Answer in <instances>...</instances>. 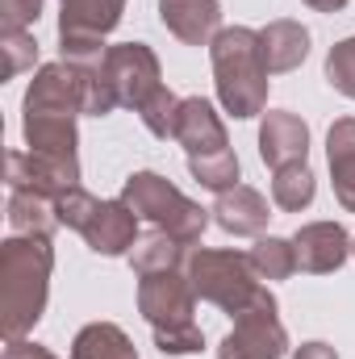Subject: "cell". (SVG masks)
I'll return each instance as SVG.
<instances>
[{
  "label": "cell",
  "mask_w": 355,
  "mask_h": 359,
  "mask_svg": "<svg viewBox=\"0 0 355 359\" xmlns=\"http://www.w3.org/2000/svg\"><path fill=\"white\" fill-rule=\"evenodd\" d=\"M213 63H217V92L226 100V109L234 117H251L264 104V63H260V46L251 29H226L213 46Z\"/></svg>",
  "instance_id": "obj_1"
},
{
  "label": "cell",
  "mask_w": 355,
  "mask_h": 359,
  "mask_svg": "<svg viewBox=\"0 0 355 359\" xmlns=\"http://www.w3.org/2000/svg\"><path fill=\"white\" fill-rule=\"evenodd\" d=\"M46 268H51V251L46 238L38 243H8L4 247V301H8V334L17 339L29 322H38L42 297H46Z\"/></svg>",
  "instance_id": "obj_2"
},
{
  "label": "cell",
  "mask_w": 355,
  "mask_h": 359,
  "mask_svg": "<svg viewBox=\"0 0 355 359\" xmlns=\"http://www.w3.org/2000/svg\"><path fill=\"white\" fill-rule=\"evenodd\" d=\"M59 222L84 230L92 251H105V255H121L134 243V213L126 205H117V201L96 205L76 188H67V196H59Z\"/></svg>",
  "instance_id": "obj_3"
},
{
  "label": "cell",
  "mask_w": 355,
  "mask_h": 359,
  "mask_svg": "<svg viewBox=\"0 0 355 359\" xmlns=\"http://www.w3.org/2000/svg\"><path fill=\"white\" fill-rule=\"evenodd\" d=\"M126 205L138 209V213H147L151 222L168 226L176 238H196V234L205 230V209L188 205L176 188H168L163 180L151 176V172H142V176L130 180V188H126Z\"/></svg>",
  "instance_id": "obj_4"
},
{
  "label": "cell",
  "mask_w": 355,
  "mask_h": 359,
  "mask_svg": "<svg viewBox=\"0 0 355 359\" xmlns=\"http://www.w3.org/2000/svg\"><path fill=\"white\" fill-rule=\"evenodd\" d=\"M251 259L243 255H196L192 259V280L196 292H205L209 301L243 313L247 301H260V288L251 284Z\"/></svg>",
  "instance_id": "obj_5"
},
{
  "label": "cell",
  "mask_w": 355,
  "mask_h": 359,
  "mask_svg": "<svg viewBox=\"0 0 355 359\" xmlns=\"http://www.w3.org/2000/svg\"><path fill=\"white\" fill-rule=\"evenodd\" d=\"M284 351V330L272 318V297H260L255 309H243V322L222 343V359H276Z\"/></svg>",
  "instance_id": "obj_6"
},
{
  "label": "cell",
  "mask_w": 355,
  "mask_h": 359,
  "mask_svg": "<svg viewBox=\"0 0 355 359\" xmlns=\"http://www.w3.org/2000/svg\"><path fill=\"white\" fill-rule=\"evenodd\" d=\"M264 159L276 163V168H288V163H301L305 159V126L288 113H276L267 117L264 126Z\"/></svg>",
  "instance_id": "obj_7"
},
{
  "label": "cell",
  "mask_w": 355,
  "mask_h": 359,
  "mask_svg": "<svg viewBox=\"0 0 355 359\" xmlns=\"http://www.w3.org/2000/svg\"><path fill=\"white\" fill-rule=\"evenodd\" d=\"M163 25H172L184 42H205V34L217 25V0H159Z\"/></svg>",
  "instance_id": "obj_8"
},
{
  "label": "cell",
  "mask_w": 355,
  "mask_h": 359,
  "mask_svg": "<svg viewBox=\"0 0 355 359\" xmlns=\"http://www.w3.org/2000/svg\"><path fill=\"white\" fill-rule=\"evenodd\" d=\"M297 259L301 268L309 271H330L343 264V247H347V234L339 226H309L305 234H297Z\"/></svg>",
  "instance_id": "obj_9"
},
{
  "label": "cell",
  "mask_w": 355,
  "mask_h": 359,
  "mask_svg": "<svg viewBox=\"0 0 355 359\" xmlns=\"http://www.w3.org/2000/svg\"><path fill=\"white\" fill-rule=\"evenodd\" d=\"M330 168H335L339 201L355 209V121H339L330 130Z\"/></svg>",
  "instance_id": "obj_10"
},
{
  "label": "cell",
  "mask_w": 355,
  "mask_h": 359,
  "mask_svg": "<svg viewBox=\"0 0 355 359\" xmlns=\"http://www.w3.org/2000/svg\"><path fill=\"white\" fill-rule=\"evenodd\" d=\"M267 217L264 201L251 192V188H239L234 196L226 192L222 201H217V222L226 226V230H234V234H251V230H260Z\"/></svg>",
  "instance_id": "obj_11"
},
{
  "label": "cell",
  "mask_w": 355,
  "mask_h": 359,
  "mask_svg": "<svg viewBox=\"0 0 355 359\" xmlns=\"http://www.w3.org/2000/svg\"><path fill=\"white\" fill-rule=\"evenodd\" d=\"M72 359H134V351H130V343L117 326H88L76 339Z\"/></svg>",
  "instance_id": "obj_12"
},
{
  "label": "cell",
  "mask_w": 355,
  "mask_h": 359,
  "mask_svg": "<svg viewBox=\"0 0 355 359\" xmlns=\"http://www.w3.org/2000/svg\"><path fill=\"white\" fill-rule=\"evenodd\" d=\"M260 42H264V50L272 55V59H267L272 67H293L297 59H305V42H309V38H305V29H297V25L280 21V25H272V29H267Z\"/></svg>",
  "instance_id": "obj_13"
},
{
  "label": "cell",
  "mask_w": 355,
  "mask_h": 359,
  "mask_svg": "<svg viewBox=\"0 0 355 359\" xmlns=\"http://www.w3.org/2000/svg\"><path fill=\"white\" fill-rule=\"evenodd\" d=\"M272 192H276V201H280L284 209H301V205L314 201V176L305 172V163H288V168H280Z\"/></svg>",
  "instance_id": "obj_14"
},
{
  "label": "cell",
  "mask_w": 355,
  "mask_h": 359,
  "mask_svg": "<svg viewBox=\"0 0 355 359\" xmlns=\"http://www.w3.org/2000/svg\"><path fill=\"white\" fill-rule=\"evenodd\" d=\"M251 264L260 271H267V276H288V271H293V247L280 243V238H264V243L255 247Z\"/></svg>",
  "instance_id": "obj_15"
},
{
  "label": "cell",
  "mask_w": 355,
  "mask_h": 359,
  "mask_svg": "<svg viewBox=\"0 0 355 359\" xmlns=\"http://www.w3.org/2000/svg\"><path fill=\"white\" fill-rule=\"evenodd\" d=\"M326 76H330V84H335L339 92H347V96H355V38H351V42H343V46H335V50H330Z\"/></svg>",
  "instance_id": "obj_16"
},
{
  "label": "cell",
  "mask_w": 355,
  "mask_h": 359,
  "mask_svg": "<svg viewBox=\"0 0 355 359\" xmlns=\"http://www.w3.org/2000/svg\"><path fill=\"white\" fill-rule=\"evenodd\" d=\"M38 4H42V0H4V8H8V29L17 34L25 21H38Z\"/></svg>",
  "instance_id": "obj_17"
},
{
  "label": "cell",
  "mask_w": 355,
  "mask_h": 359,
  "mask_svg": "<svg viewBox=\"0 0 355 359\" xmlns=\"http://www.w3.org/2000/svg\"><path fill=\"white\" fill-rule=\"evenodd\" d=\"M4 359H55V355H46L42 347H29V343H13Z\"/></svg>",
  "instance_id": "obj_18"
},
{
  "label": "cell",
  "mask_w": 355,
  "mask_h": 359,
  "mask_svg": "<svg viewBox=\"0 0 355 359\" xmlns=\"http://www.w3.org/2000/svg\"><path fill=\"white\" fill-rule=\"evenodd\" d=\"M297 359H335V351H330L326 343H309V347H301Z\"/></svg>",
  "instance_id": "obj_19"
},
{
  "label": "cell",
  "mask_w": 355,
  "mask_h": 359,
  "mask_svg": "<svg viewBox=\"0 0 355 359\" xmlns=\"http://www.w3.org/2000/svg\"><path fill=\"white\" fill-rule=\"evenodd\" d=\"M314 8H322V13H330V8H343V0H309Z\"/></svg>",
  "instance_id": "obj_20"
}]
</instances>
